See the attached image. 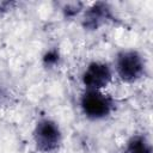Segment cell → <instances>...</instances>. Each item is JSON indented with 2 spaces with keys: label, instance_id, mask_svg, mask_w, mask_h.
I'll return each instance as SVG.
<instances>
[{
  "label": "cell",
  "instance_id": "cell-2",
  "mask_svg": "<svg viewBox=\"0 0 153 153\" xmlns=\"http://www.w3.org/2000/svg\"><path fill=\"white\" fill-rule=\"evenodd\" d=\"M145 65L141 55L134 50H123L117 55L116 71L118 76L126 82H133L143 74Z\"/></svg>",
  "mask_w": 153,
  "mask_h": 153
},
{
  "label": "cell",
  "instance_id": "cell-5",
  "mask_svg": "<svg viewBox=\"0 0 153 153\" xmlns=\"http://www.w3.org/2000/svg\"><path fill=\"white\" fill-rule=\"evenodd\" d=\"M110 20H114V16L109 6L104 2H97L86 11L84 17V26L90 30H96Z\"/></svg>",
  "mask_w": 153,
  "mask_h": 153
},
{
  "label": "cell",
  "instance_id": "cell-6",
  "mask_svg": "<svg viewBox=\"0 0 153 153\" xmlns=\"http://www.w3.org/2000/svg\"><path fill=\"white\" fill-rule=\"evenodd\" d=\"M124 153H151V146L143 136L135 135L127 142Z\"/></svg>",
  "mask_w": 153,
  "mask_h": 153
},
{
  "label": "cell",
  "instance_id": "cell-7",
  "mask_svg": "<svg viewBox=\"0 0 153 153\" xmlns=\"http://www.w3.org/2000/svg\"><path fill=\"white\" fill-rule=\"evenodd\" d=\"M56 57H57L56 53H55V51H50V53H48V55L45 56V59H44V60H45L48 63H50V62H55V61L57 60Z\"/></svg>",
  "mask_w": 153,
  "mask_h": 153
},
{
  "label": "cell",
  "instance_id": "cell-4",
  "mask_svg": "<svg viewBox=\"0 0 153 153\" xmlns=\"http://www.w3.org/2000/svg\"><path fill=\"white\" fill-rule=\"evenodd\" d=\"M111 80V71L106 63L92 62L82 74V82L88 90H100Z\"/></svg>",
  "mask_w": 153,
  "mask_h": 153
},
{
  "label": "cell",
  "instance_id": "cell-3",
  "mask_svg": "<svg viewBox=\"0 0 153 153\" xmlns=\"http://www.w3.org/2000/svg\"><path fill=\"white\" fill-rule=\"evenodd\" d=\"M33 139L36 147L42 152H51L56 149L61 141L59 126L48 118L38 121L33 130Z\"/></svg>",
  "mask_w": 153,
  "mask_h": 153
},
{
  "label": "cell",
  "instance_id": "cell-1",
  "mask_svg": "<svg viewBox=\"0 0 153 153\" xmlns=\"http://www.w3.org/2000/svg\"><path fill=\"white\" fill-rule=\"evenodd\" d=\"M80 105L84 114L93 120L104 118L114 108L112 99L98 90H87L81 96Z\"/></svg>",
  "mask_w": 153,
  "mask_h": 153
}]
</instances>
